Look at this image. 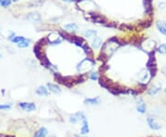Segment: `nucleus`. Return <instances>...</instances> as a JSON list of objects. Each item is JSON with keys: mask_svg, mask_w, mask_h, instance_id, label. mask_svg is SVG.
Segmentation results:
<instances>
[{"mask_svg": "<svg viewBox=\"0 0 166 137\" xmlns=\"http://www.w3.org/2000/svg\"><path fill=\"white\" fill-rule=\"evenodd\" d=\"M79 117H80V120H82L83 122V125L81 127V130H80V134H87L89 132H90V128H89V123H88V120L86 116H85L82 112H79Z\"/></svg>", "mask_w": 166, "mask_h": 137, "instance_id": "nucleus-1", "label": "nucleus"}, {"mask_svg": "<svg viewBox=\"0 0 166 137\" xmlns=\"http://www.w3.org/2000/svg\"><path fill=\"white\" fill-rule=\"evenodd\" d=\"M62 39L63 37L61 35H58L56 33H52L47 37V41L50 44H52V45H55V44H58L61 42Z\"/></svg>", "mask_w": 166, "mask_h": 137, "instance_id": "nucleus-2", "label": "nucleus"}, {"mask_svg": "<svg viewBox=\"0 0 166 137\" xmlns=\"http://www.w3.org/2000/svg\"><path fill=\"white\" fill-rule=\"evenodd\" d=\"M19 107L21 108L24 111H32L36 110L35 104L31 103V102H19Z\"/></svg>", "mask_w": 166, "mask_h": 137, "instance_id": "nucleus-3", "label": "nucleus"}, {"mask_svg": "<svg viewBox=\"0 0 166 137\" xmlns=\"http://www.w3.org/2000/svg\"><path fill=\"white\" fill-rule=\"evenodd\" d=\"M26 19H28V21L32 23H39V22H41V16L38 13L32 12V13H30L27 15Z\"/></svg>", "mask_w": 166, "mask_h": 137, "instance_id": "nucleus-4", "label": "nucleus"}, {"mask_svg": "<svg viewBox=\"0 0 166 137\" xmlns=\"http://www.w3.org/2000/svg\"><path fill=\"white\" fill-rule=\"evenodd\" d=\"M147 122L149 124V126L152 130H160L161 125L156 122V120L154 118H151V117H149L147 119Z\"/></svg>", "mask_w": 166, "mask_h": 137, "instance_id": "nucleus-5", "label": "nucleus"}, {"mask_svg": "<svg viewBox=\"0 0 166 137\" xmlns=\"http://www.w3.org/2000/svg\"><path fill=\"white\" fill-rule=\"evenodd\" d=\"M91 21L96 23H105L106 24V18L103 17V15H97V14H91Z\"/></svg>", "mask_w": 166, "mask_h": 137, "instance_id": "nucleus-6", "label": "nucleus"}, {"mask_svg": "<svg viewBox=\"0 0 166 137\" xmlns=\"http://www.w3.org/2000/svg\"><path fill=\"white\" fill-rule=\"evenodd\" d=\"M156 26H157V29L159 30L161 33L166 36V22L165 21H158L156 23Z\"/></svg>", "mask_w": 166, "mask_h": 137, "instance_id": "nucleus-7", "label": "nucleus"}, {"mask_svg": "<svg viewBox=\"0 0 166 137\" xmlns=\"http://www.w3.org/2000/svg\"><path fill=\"white\" fill-rule=\"evenodd\" d=\"M34 54L36 55V57H37L39 60H41L42 57H43V55L44 54H43V52H42V46L40 45V44H35V46H34Z\"/></svg>", "mask_w": 166, "mask_h": 137, "instance_id": "nucleus-8", "label": "nucleus"}, {"mask_svg": "<svg viewBox=\"0 0 166 137\" xmlns=\"http://www.w3.org/2000/svg\"><path fill=\"white\" fill-rule=\"evenodd\" d=\"M47 87H48V89H49L50 91H52L53 93H55V94H58V93L61 92V89H60L57 85H55V84H52V83H48Z\"/></svg>", "mask_w": 166, "mask_h": 137, "instance_id": "nucleus-9", "label": "nucleus"}, {"mask_svg": "<svg viewBox=\"0 0 166 137\" xmlns=\"http://www.w3.org/2000/svg\"><path fill=\"white\" fill-rule=\"evenodd\" d=\"M137 110L140 113H145L146 111V104L144 103V101L142 99H140L139 102H137Z\"/></svg>", "mask_w": 166, "mask_h": 137, "instance_id": "nucleus-10", "label": "nucleus"}, {"mask_svg": "<svg viewBox=\"0 0 166 137\" xmlns=\"http://www.w3.org/2000/svg\"><path fill=\"white\" fill-rule=\"evenodd\" d=\"M48 134V131H47V129L46 128H41L40 130H38L37 132H35V134H34V137H46Z\"/></svg>", "mask_w": 166, "mask_h": 137, "instance_id": "nucleus-11", "label": "nucleus"}, {"mask_svg": "<svg viewBox=\"0 0 166 137\" xmlns=\"http://www.w3.org/2000/svg\"><path fill=\"white\" fill-rule=\"evenodd\" d=\"M92 47L94 48V49H98V48L102 45V39H101L100 37H97V36H95L94 39L92 40Z\"/></svg>", "mask_w": 166, "mask_h": 137, "instance_id": "nucleus-12", "label": "nucleus"}, {"mask_svg": "<svg viewBox=\"0 0 166 137\" xmlns=\"http://www.w3.org/2000/svg\"><path fill=\"white\" fill-rule=\"evenodd\" d=\"M84 102L86 104H91V105H96V104L100 103V99L99 97H96V98H92V99H86L84 100Z\"/></svg>", "mask_w": 166, "mask_h": 137, "instance_id": "nucleus-13", "label": "nucleus"}, {"mask_svg": "<svg viewBox=\"0 0 166 137\" xmlns=\"http://www.w3.org/2000/svg\"><path fill=\"white\" fill-rule=\"evenodd\" d=\"M36 93H37L38 95L40 96H48V90H47V88L46 87H39L37 88V90H36Z\"/></svg>", "mask_w": 166, "mask_h": 137, "instance_id": "nucleus-14", "label": "nucleus"}, {"mask_svg": "<svg viewBox=\"0 0 166 137\" xmlns=\"http://www.w3.org/2000/svg\"><path fill=\"white\" fill-rule=\"evenodd\" d=\"M64 29H66V30H67V31H77L79 28L75 23H70V24H67V25L65 26Z\"/></svg>", "mask_w": 166, "mask_h": 137, "instance_id": "nucleus-15", "label": "nucleus"}, {"mask_svg": "<svg viewBox=\"0 0 166 137\" xmlns=\"http://www.w3.org/2000/svg\"><path fill=\"white\" fill-rule=\"evenodd\" d=\"M161 87H151V89L149 90L148 93L149 95H156V94H158L161 91Z\"/></svg>", "mask_w": 166, "mask_h": 137, "instance_id": "nucleus-16", "label": "nucleus"}, {"mask_svg": "<svg viewBox=\"0 0 166 137\" xmlns=\"http://www.w3.org/2000/svg\"><path fill=\"white\" fill-rule=\"evenodd\" d=\"M97 31L94 30H88L84 32V36L85 37H92V36H96Z\"/></svg>", "mask_w": 166, "mask_h": 137, "instance_id": "nucleus-17", "label": "nucleus"}, {"mask_svg": "<svg viewBox=\"0 0 166 137\" xmlns=\"http://www.w3.org/2000/svg\"><path fill=\"white\" fill-rule=\"evenodd\" d=\"M79 118L80 119V117H79V113L78 112V113H76L75 115H72L70 118H69V122L71 123H77L78 122V120H79Z\"/></svg>", "mask_w": 166, "mask_h": 137, "instance_id": "nucleus-18", "label": "nucleus"}, {"mask_svg": "<svg viewBox=\"0 0 166 137\" xmlns=\"http://www.w3.org/2000/svg\"><path fill=\"white\" fill-rule=\"evenodd\" d=\"M29 43H30V40L24 39L22 42H19V43H18V46H19V47H21V48H26V47L29 46Z\"/></svg>", "mask_w": 166, "mask_h": 137, "instance_id": "nucleus-19", "label": "nucleus"}, {"mask_svg": "<svg viewBox=\"0 0 166 137\" xmlns=\"http://www.w3.org/2000/svg\"><path fill=\"white\" fill-rule=\"evenodd\" d=\"M158 52L161 54H166V43L161 44V45L158 47Z\"/></svg>", "mask_w": 166, "mask_h": 137, "instance_id": "nucleus-20", "label": "nucleus"}, {"mask_svg": "<svg viewBox=\"0 0 166 137\" xmlns=\"http://www.w3.org/2000/svg\"><path fill=\"white\" fill-rule=\"evenodd\" d=\"M24 39H25V38H24V37H21V36H16V37H13L12 39H10V41H11L12 42L19 43V42H22Z\"/></svg>", "mask_w": 166, "mask_h": 137, "instance_id": "nucleus-21", "label": "nucleus"}, {"mask_svg": "<svg viewBox=\"0 0 166 137\" xmlns=\"http://www.w3.org/2000/svg\"><path fill=\"white\" fill-rule=\"evenodd\" d=\"M12 2V0H0V5L3 7H9Z\"/></svg>", "mask_w": 166, "mask_h": 137, "instance_id": "nucleus-22", "label": "nucleus"}, {"mask_svg": "<svg viewBox=\"0 0 166 137\" xmlns=\"http://www.w3.org/2000/svg\"><path fill=\"white\" fill-rule=\"evenodd\" d=\"M121 30H132L133 27L131 25H127V24H122L120 26Z\"/></svg>", "mask_w": 166, "mask_h": 137, "instance_id": "nucleus-23", "label": "nucleus"}, {"mask_svg": "<svg viewBox=\"0 0 166 137\" xmlns=\"http://www.w3.org/2000/svg\"><path fill=\"white\" fill-rule=\"evenodd\" d=\"M82 48H83V50L85 51V53H86L87 54H89V55L91 54V48L89 47V45H87V44H83Z\"/></svg>", "mask_w": 166, "mask_h": 137, "instance_id": "nucleus-24", "label": "nucleus"}, {"mask_svg": "<svg viewBox=\"0 0 166 137\" xmlns=\"http://www.w3.org/2000/svg\"><path fill=\"white\" fill-rule=\"evenodd\" d=\"M90 78L91 80H97L99 78V74L98 73H91L90 75Z\"/></svg>", "mask_w": 166, "mask_h": 137, "instance_id": "nucleus-25", "label": "nucleus"}, {"mask_svg": "<svg viewBox=\"0 0 166 137\" xmlns=\"http://www.w3.org/2000/svg\"><path fill=\"white\" fill-rule=\"evenodd\" d=\"M11 108V104H4V105H0V110H9Z\"/></svg>", "mask_w": 166, "mask_h": 137, "instance_id": "nucleus-26", "label": "nucleus"}, {"mask_svg": "<svg viewBox=\"0 0 166 137\" xmlns=\"http://www.w3.org/2000/svg\"><path fill=\"white\" fill-rule=\"evenodd\" d=\"M105 26L109 27V28H116L117 27V24L115 23V22H110V23H106V24H105Z\"/></svg>", "mask_w": 166, "mask_h": 137, "instance_id": "nucleus-27", "label": "nucleus"}, {"mask_svg": "<svg viewBox=\"0 0 166 137\" xmlns=\"http://www.w3.org/2000/svg\"><path fill=\"white\" fill-rule=\"evenodd\" d=\"M107 69H108V66H105V64H104V66H103L102 67L100 68V71H101V72H104V71H106Z\"/></svg>", "mask_w": 166, "mask_h": 137, "instance_id": "nucleus-28", "label": "nucleus"}, {"mask_svg": "<svg viewBox=\"0 0 166 137\" xmlns=\"http://www.w3.org/2000/svg\"><path fill=\"white\" fill-rule=\"evenodd\" d=\"M63 1H66V2H72L73 0H63Z\"/></svg>", "mask_w": 166, "mask_h": 137, "instance_id": "nucleus-29", "label": "nucleus"}, {"mask_svg": "<svg viewBox=\"0 0 166 137\" xmlns=\"http://www.w3.org/2000/svg\"><path fill=\"white\" fill-rule=\"evenodd\" d=\"M75 137H82V136H79V135H75Z\"/></svg>", "mask_w": 166, "mask_h": 137, "instance_id": "nucleus-30", "label": "nucleus"}, {"mask_svg": "<svg viewBox=\"0 0 166 137\" xmlns=\"http://www.w3.org/2000/svg\"><path fill=\"white\" fill-rule=\"evenodd\" d=\"M164 91H165V93H166V88H165V90H164Z\"/></svg>", "mask_w": 166, "mask_h": 137, "instance_id": "nucleus-31", "label": "nucleus"}]
</instances>
